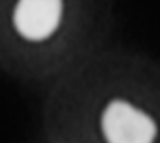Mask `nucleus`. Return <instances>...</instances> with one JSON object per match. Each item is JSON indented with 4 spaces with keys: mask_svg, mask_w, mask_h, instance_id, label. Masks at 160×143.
<instances>
[{
    "mask_svg": "<svg viewBox=\"0 0 160 143\" xmlns=\"http://www.w3.org/2000/svg\"><path fill=\"white\" fill-rule=\"evenodd\" d=\"M95 7V0H0V35L22 47L47 49Z\"/></svg>",
    "mask_w": 160,
    "mask_h": 143,
    "instance_id": "nucleus-1",
    "label": "nucleus"
},
{
    "mask_svg": "<svg viewBox=\"0 0 160 143\" xmlns=\"http://www.w3.org/2000/svg\"><path fill=\"white\" fill-rule=\"evenodd\" d=\"M98 128L105 143H155L158 136L155 119L124 98H112L103 105Z\"/></svg>",
    "mask_w": 160,
    "mask_h": 143,
    "instance_id": "nucleus-2",
    "label": "nucleus"
}]
</instances>
